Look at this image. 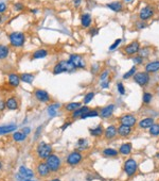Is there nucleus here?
<instances>
[{"instance_id": "37", "label": "nucleus", "mask_w": 159, "mask_h": 181, "mask_svg": "<svg viewBox=\"0 0 159 181\" xmlns=\"http://www.w3.org/2000/svg\"><path fill=\"white\" fill-rule=\"evenodd\" d=\"M136 72H137V66L135 65V66H133L128 72H125V74L122 76V78L124 79V80H127V79H129V78H133L134 75H135Z\"/></svg>"}, {"instance_id": "36", "label": "nucleus", "mask_w": 159, "mask_h": 181, "mask_svg": "<svg viewBox=\"0 0 159 181\" xmlns=\"http://www.w3.org/2000/svg\"><path fill=\"white\" fill-rule=\"evenodd\" d=\"M60 103H53V105L49 106L48 107V114H49L50 116H55L56 115V112H57V109L60 108Z\"/></svg>"}, {"instance_id": "4", "label": "nucleus", "mask_w": 159, "mask_h": 181, "mask_svg": "<svg viewBox=\"0 0 159 181\" xmlns=\"http://www.w3.org/2000/svg\"><path fill=\"white\" fill-rule=\"evenodd\" d=\"M123 169H124L125 174L127 175V177H133L138 169L137 161H136L135 159H133V158L127 159L126 161H125L124 165H123Z\"/></svg>"}, {"instance_id": "39", "label": "nucleus", "mask_w": 159, "mask_h": 181, "mask_svg": "<svg viewBox=\"0 0 159 181\" xmlns=\"http://www.w3.org/2000/svg\"><path fill=\"white\" fill-rule=\"evenodd\" d=\"M93 98H95V93H93V92H88L84 96V98H83V102H84L85 105H88L89 102H91V101H92Z\"/></svg>"}, {"instance_id": "52", "label": "nucleus", "mask_w": 159, "mask_h": 181, "mask_svg": "<svg viewBox=\"0 0 159 181\" xmlns=\"http://www.w3.org/2000/svg\"><path fill=\"white\" fill-rule=\"evenodd\" d=\"M5 103L3 102V101H0V111H2L3 109H5Z\"/></svg>"}, {"instance_id": "22", "label": "nucleus", "mask_w": 159, "mask_h": 181, "mask_svg": "<svg viewBox=\"0 0 159 181\" xmlns=\"http://www.w3.org/2000/svg\"><path fill=\"white\" fill-rule=\"evenodd\" d=\"M89 107H87V106H83V107L79 108L77 110H75L74 112H72V118H81L83 115H84L85 113H87V112L89 111Z\"/></svg>"}, {"instance_id": "44", "label": "nucleus", "mask_w": 159, "mask_h": 181, "mask_svg": "<svg viewBox=\"0 0 159 181\" xmlns=\"http://www.w3.org/2000/svg\"><path fill=\"white\" fill-rule=\"evenodd\" d=\"M121 42H122V39H117L116 41L114 42V44H112V45H110L109 50H110V51H114L115 49L118 48L119 45H120V44H121Z\"/></svg>"}, {"instance_id": "55", "label": "nucleus", "mask_w": 159, "mask_h": 181, "mask_svg": "<svg viewBox=\"0 0 159 181\" xmlns=\"http://www.w3.org/2000/svg\"><path fill=\"white\" fill-rule=\"evenodd\" d=\"M51 181H60V179H53V180H51Z\"/></svg>"}, {"instance_id": "1", "label": "nucleus", "mask_w": 159, "mask_h": 181, "mask_svg": "<svg viewBox=\"0 0 159 181\" xmlns=\"http://www.w3.org/2000/svg\"><path fill=\"white\" fill-rule=\"evenodd\" d=\"M75 69H76V68L74 67V65H73L69 60L68 61L62 60V61L57 62V63L54 65L52 72H53L54 75H60L62 74V72H73Z\"/></svg>"}, {"instance_id": "35", "label": "nucleus", "mask_w": 159, "mask_h": 181, "mask_svg": "<svg viewBox=\"0 0 159 181\" xmlns=\"http://www.w3.org/2000/svg\"><path fill=\"white\" fill-rule=\"evenodd\" d=\"M100 115V111H98V110H89L87 113H85L84 115L81 117V119H86V118H89V117H97V116Z\"/></svg>"}, {"instance_id": "20", "label": "nucleus", "mask_w": 159, "mask_h": 181, "mask_svg": "<svg viewBox=\"0 0 159 181\" xmlns=\"http://www.w3.org/2000/svg\"><path fill=\"white\" fill-rule=\"evenodd\" d=\"M92 22V17L89 13H84L81 16V25L83 28H88Z\"/></svg>"}, {"instance_id": "26", "label": "nucleus", "mask_w": 159, "mask_h": 181, "mask_svg": "<svg viewBox=\"0 0 159 181\" xmlns=\"http://www.w3.org/2000/svg\"><path fill=\"white\" fill-rule=\"evenodd\" d=\"M89 132L92 136H101L104 133V129L101 125H98L96 128H90L89 129Z\"/></svg>"}, {"instance_id": "12", "label": "nucleus", "mask_w": 159, "mask_h": 181, "mask_svg": "<svg viewBox=\"0 0 159 181\" xmlns=\"http://www.w3.org/2000/svg\"><path fill=\"white\" fill-rule=\"evenodd\" d=\"M115 108H116V106L112 105V103L105 106V107L102 108V109L100 110V115L99 116H100V117H102V118H109L110 116L114 114Z\"/></svg>"}, {"instance_id": "13", "label": "nucleus", "mask_w": 159, "mask_h": 181, "mask_svg": "<svg viewBox=\"0 0 159 181\" xmlns=\"http://www.w3.org/2000/svg\"><path fill=\"white\" fill-rule=\"evenodd\" d=\"M35 95V98L37 99L38 101H41V102H48V101L50 100V95L49 93L47 92V91H45V89H36L34 93Z\"/></svg>"}, {"instance_id": "41", "label": "nucleus", "mask_w": 159, "mask_h": 181, "mask_svg": "<svg viewBox=\"0 0 159 181\" xmlns=\"http://www.w3.org/2000/svg\"><path fill=\"white\" fill-rule=\"evenodd\" d=\"M117 91H118V93L120 95H125V93H126V91H125V86L124 84H123L122 82H118L117 83Z\"/></svg>"}, {"instance_id": "51", "label": "nucleus", "mask_w": 159, "mask_h": 181, "mask_svg": "<svg viewBox=\"0 0 159 181\" xmlns=\"http://www.w3.org/2000/svg\"><path fill=\"white\" fill-rule=\"evenodd\" d=\"M22 132H24L26 135H28L29 133H30V128H24V130H22Z\"/></svg>"}, {"instance_id": "25", "label": "nucleus", "mask_w": 159, "mask_h": 181, "mask_svg": "<svg viewBox=\"0 0 159 181\" xmlns=\"http://www.w3.org/2000/svg\"><path fill=\"white\" fill-rule=\"evenodd\" d=\"M107 8H109V9L114 12H120V11H122L123 5L120 1H115V2L107 3Z\"/></svg>"}, {"instance_id": "50", "label": "nucleus", "mask_w": 159, "mask_h": 181, "mask_svg": "<svg viewBox=\"0 0 159 181\" xmlns=\"http://www.w3.org/2000/svg\"><path fill=\"white\" fill-rule=\"evenodd\" d=\"M81 2H82V0H73V5H74L75 7H79V5Z\"/></svg>"}, {"instance_id": "3", "label": "nucleus", "mask_w": 159, "mask_h": 181, "mask_svg": "<svg viewBox=\"0 0 159 181\" xmlns=\"http://www.w3.org/2000/svg\"><path fill=\"white\" fill-rule=\"evenodd\" d=\"M9 41L13 47H21L26 42V36L22 32H12L9 35Z\"/></svg>"}, {"instance_id": "19", "label": "nucleus", "mask_w": 159, "mask_h": 181, "mask_svg": "<svg viewBox=\"0 0 159 181\" xmlns=\"http://www.w3.org/2000/svg\"><path fill=\"white\" fill-rule=\"evenodd\" d=\"M19 175L24 177V179H31L34 177V173L30 168H27L26 166H20L19 167Z\"/></svg>"}, {"instance_id": "16", "label": "nucleus", "mask_w": 159, "mask_h": 181, "mask_svg": "<svg viewBox=\"0 0 159 181\" xmlns=\"http://www.w3.org/2000/svg\"><path fill=\"white\" fill-rule=\"evenodd\" d=\"M117 130H118V135L119 136H121V138H127V136H129V135L131 134V127H128V126H125V125H121L117 128Z\"/></svg>"}, {"instance_id": "60", "label": "nucleus", "mask_w": 159, "mask_h": 181, "mask_svg": "<svg viewBox=\"0 0 159 181\" xmlns=\"http://www.w3.org/2000/svg\"><path fill=\"white\" fill-rule=\"evenodd\" d=\"M158 94H159V89H158Z\"/></svg>"}, {"instance_id": "21", "label": "nucleus", "mask_w": 159, "mask_h": 181, "mask_svg": "<svg viewBox=\"0 0 159 181\" xmlns=\"http://www.w3.org/2000/svg\"><path fill=\"white\" fill-rule=\"evenodd\" d=\"M131 150H133V145L131 143H124L120 146L119 148V153H121L122 156H128L131 155Z\"/></svg>"}, {"instance_id": "32", "label": "nucleus", "mask_w": 159, "mask_h": 181, "mask_svg": "<svg viewBox=\"0 0 159 181\" xmlns=\"http://www.w3.org/2000/svg\"><path fill=\"white\" fill-rule=\"evenodd\" d=\"M103 156L104 157H117L119 155V151L114 148H105L103 149Z\"/></svg>"}, {"instance_id": "7", "label": "nucleus", "mask_w": 159, "mask_h": 181, "mask_svg": "<svg viewBox=\"0 0 159 181\" xmlns=\"http://www.w3.org/2000/svg\"><path fill=\"white\" fill-rule=\"evenodd\" d=\"M69 61L74 65L75 68H80V69H85L87 66L85 59L80 55H71L69 57Z\"/></svg>"}, {"instance_id": "54", "label": "nucleus", "mask_w": 159, "mask_h": 181, "mask_svg": "<svg viewBox=\"0 0 159 181\" xmlns=\"http://www.w3.org/2000/svg\"><path fill=\"white\" fill-rule=\"evenodd\" d=\"M2 22V16H1V14H0V22Z\"/></svg>"}, {"instance_id": "5", "label": "nucleus", "mask_w": 159, "mask_h": 181, "mask_svg": "<svg viewBox=\"0 0 159 181\" xmlns=\"http://www.w3.org/2000/svg\"><path fill=\"white\" fill-rule=\"evenodd\" d=\"M37 155L41 159H47L52 153V146L45 142H41L36 148Z\"/></svg>"}, {"instance_id": "27", "label": "nucleus", "mask_w": 159, "mask_h": 181, "mask_svg": "<svg viewBox=\"0 0 159 181\" xmlns=\"http://www.w3.org/2000/svg\"><path fill=\"white\" fill-rule=\"evenodd\" d=\"M81 107H82V103L81 102H69L65 106V110L67 112H74L75 110H77Z\"/></svg>"}, {"instance_id": "10", "label": "nucleus", "mask_w": 159, "mask_h": 181, "mask_svg": "<svg viewBox=\"0 0 159 181\" xmlns=\"http://www.w3.org/2000/svg\"><path fill=\"white\" fill-rule=\"evenodd\" d=\"M155 14V10L152 5H146V7L142 8L139 12V18L142 22H145V20H148L154 16Z\"/></svg>"}, {"instance_id": "31", "label": "nucleus", "mask_w": 159, "mask_h": 181, "mask_svg": "<svg viewBox=\"0 0 159 181\" xmlns=\"http://www.w3.org/2000/svg\"><path fill=\"white\" fill-rule=\"evenodd\" d=\"M148 133L152 136H159V122H154L148 129Z\"/></svg>"}, {"instance_id": "47", "label": "nucleus", "mask_w": 159, "mask_h": 181, "mask_svg": "<svg viewBox=\"0 0 159 181\" xmlns=\"http://www.w3.org/2000/svg\"><path fill=\"white\" fill-rule=\"evenodd\" d=\"M24 9V5H22V3H16V5H14V10H15V11H22Z\"/></svg>"}, {"instance_id": "9", "label": "nucleus", "mask_w": 159, "mask_h": 181, "mask_svg": "<svg viewBox=\"0 0 159 181\" xmlns=\"http://www.w3.org/2000/svg\"><path fill=\"white\" fill-rule=\"evenodd\" d=\"M119 122L121 125H125L133 128L137 124V117L134 114H123L119 117Z\"/></svg>"}, {"instance_id": "40", "label": "nucleus", "mask_w": 159, "mask_h": 181, "mask_svg": "<svg viewBox=\"0 0 159 181\" xmlns=\"http://www.w3.org/2000/svg\"><path fill=\"white\" fill-rule=\"evenodd\" d=\"M27 135L24 134V132H15L13 134V139L16 141V142H20V141H24L26 139Z\"/></svg>"}, {"instance_id": "38", "label": "nucleus", "mask_w": 159, "mask_h": 181, "mask_svg": "<svg viewBox=\"0 0 159 181\" xmlns=\"http://www.w3.org/2000/svg\"><path fill=\"white\" fill-rule=\"evenodd\" d=\"M150 55H151V48L150 47H142V48H140L139 52H138V55H140V57L143 58V59L148 58Z\"/></svg>"}, {"instance_id": "34", "label": "nucleus", "mask_w": 159, "mask_h": 181, "mask_svg": "<svg viewBox=\"0 0 159 181\" xmlns=\"http://www.w3.org/2000/svg\"><path fill=\"white\" fill-rule=\"evenodd\" d=\"M153 94L151 92H144L143 93V96H142V102L144 105H150L153 100Z\"/></svg>"}, {"instance_id": "58", "label": "nucleus", "mask_w": 159, "mask_h": 181, "mask_svg": "<svg viewBox=\"0 0 159 181\" xmlns=\"http://www.w3.org/2000/svg\"><path fill=\"white\" fill-rule=\"evenodd\" d=\"M156 158H159V153H157V155H156Z\"/></svg>"}, {"instance_id": "42", "label": "nucleus", "mask_w": 159, "mask_h": 181, "mask_svg": "<svg viewBox=\"0 0 159 181\" xmlns=\"http://www.w3.org/2000/svg\"><path fill=\"white\" fill-rule=\"evenodd\" d=\"M109 75H110V72L108 69H104V70H102L101 72V74H100V80L101 81H105V80H107V78L109 77Z\"/></svg>"}, {"instance_id": "24", "label": "nucleus", "mask_w": 159, "mask_h": 181, "mask_svg": "<svg viewBox=\"0 0 159 181\" xmlns=\"http://www.w3.org/2000/svg\"><path fill=\"white\" fill-rule=\"evenodd\" d=\"M5 108H8L9 110H16L18 108V103L15 97H11L7 100L5 102Z\"/></svg>"}, {"instance_id": "23", "label": "nucleus", "mask_w": 159, "mask_h": 181, "mask_svg": "<svg viewBox=\"0 0 159 181\" xmlns=\"http://www.w3.org/2000/svg\"><path fill=\"white\" fill-rule=\"evenodd\" d=\"M20 76L16 74H10L9 75V84L14 87H17L20 83Z\"/></svg>"}, {"instance_id": "2", "label": "nucleus", "mask_w": 159, "mask_h": 181, "mask_svg": "<svg viewBox=\"0 0 159 181\" xmlns=\"http://www.w3.org/2000/svg\"><path fill=\"white\" fill-rule=\"evenodd\" d=\"M133 79L139 86L145 87L148 86L151 82V75L148 74V72H146L145 70H144V72H137L134 75Z\"/></svg>"}, {"instance_id": "53", "label": "nucleus", "mask_w": 159, "mask_h": 181, "mask_svg": "<svg viewBox=\"0 0 159 181\" xmlns=\"http://www.w3.org/2000/svg\"><path fill=\"white\" fill-rule=\"evenodd\" d=\"M70 124H71V122H66V124H64V126L62 127V130H65V129H66L67 127H68V126H69V125H70Z\"/></svg>"}, {"instance_id": "56", "label": "nucleus", "mask_w": 159, "mask_h": 181, "mask_svg": "<svg viewBox=\"0 0 159 181\" xmlns=\"http://www.w3.org/2000/svg\"><path fill=\"white\" fill-rule=\"evenodd\" d=\"M22 181H32V180H30V179H24V180H22Z\"/></svg>"}, {"instance_id": "14", "label": "nucleus", "mask_w": 159, "mask_h": 181, "mask_svg": "<svg viewBox=\"0 0 159 181\" xmlns=\"http://www.w3.org/2000/svg\"><path fill=\"white\" fill-rule=\"evenodd\" d=\"M144 70L148 74H155V72H159V61L156 60V61H151L148 62V63L144 65Z\"/></svg>"}, {"instance_id": "33", "label": "nucleus", "mask_w": 159, "mask_h": 181, "mask_svg": "<svg viewBox=\"0 0 159 181\" xmlns=\"http://www.w3.org/2000/svg\"><path fill=\"white\" fill-rule=\"evenodd\" d=\"M20 80L30 84V83H32L33 80H34V75H33V74H28V72H26V74H21V75H20Z\"/></svg>"}, {"instance_id": "18", "label": "nucleus", "mask_w": 159, "mask_h": 181, "mask_svg": "<svg viewBox=\"0 0 159 181\" xmlns=\"http://www.w3.org/2000/svg\"><path fill=\"white\" fill-rule=\"evenodd\" d=\"M154 122H154V118L153 117H145V118H143V119L139 120L138 126H139V128H141V129H150L151 126H152Z\"/></svg>"}, {"instance_id": "45", "label": "nucleus", "mask_w": 159, "mask_h": 181, "mask_svg": "<svg viewBox=\"0 0 159 181\" xmlns=\"http://www.w3.org/2000/svg\"><path fill=\"white\" fill-rule=\"evenodd\" d=\"M133 62L135 65H141V64H143V58H141L140 55H136V57H134L133 59Z\"/></svg>"}, {"instance_id": "49", "label": "nucleus", "mask_w": 159, "mask_h": 181, "mask_svg": "<svg viewBox=\"0 0 159 181\" xmlns=\"http://www.w3.org/2000/svg\"><path fill=\"white\" fill-rule=\"evenodd\" d=\"M101 87H102V89H108V87H109V81H107V80L102 81V82H101Z\"/></svg>"}, {"instance_id": "15", "label": "nucleus", "mask_w": 159, "mask_h": 181, "mask_svg": "<svg viewBox=\"0 0 159 181\" xmlns=\"http://www.w3.org/2000/svg\"><path fill=\"white\" fill-rule=\"evenodd\" d=\"M118 134V130H117V127L115 125H110L104 131V136L107 140H112V139Z\"/></svg>"}, {"instance_id": "43", "label": "nucleus", "mask_w": 159, "mask_h": 181, "mask_svg": "<svg viewBox=\"0 0 159 181\" xmlns=\"http://www.w3.org/2000/svg\"><path fill=\"white\" fill-rule=\"evenodd\" d=\"M77 146L80 147V149H85L87 146H88V144H87V140H85V139H81V140H79V142H77Z\"/></svg>"}, {"instance_id": "57", "label": "nucleus", "mask_w": 159, "mask_h": 181, "mask_svg": "<svg viewBox=\"0 0 159 181\" xmlns=\"http://www.w3.org/2000/svg\"><path fill=\"white\" fill-rule=\"evenodd\" d=\"M125 2H129V1H131V0H124Z\"/></svg>"}, {"instance_id": "46", "label": "nucleus", "mask_w": 159, "mask_h": 181, "mask_svg": "<svg viewBox=\"0 0 159 181\" xmlns=\"http://www.w3.org/2000/svg\"><path fill=\"white\" fill-rule=\"evenodd\" d=\"M136 27H137L138 30H141V29L145 28L146 25H145V22H142V20H140V22H136Z\"/></svg>"}, {"instance_id": "29", "label": "nucleus", "mask_w": 159, "mask_h": 181, "mask_svg": "<svg viewBox=\"0 0 159 181\" xmlns=\"http://www.w3.org/2000/svg\"><path fill=\"white\" fill-rule=\"evenodd\" d=\"M48 55V51L46 50V49H38V50H36L34 53L32 55V58L33 59H44V58H46Z\"/></svg>"}, {"instance_id": "11", "label": "nucleus", "mask_w": 159, "mask_h": 181, "mask_svg": "<svg viewBox=\"0 0 159 181\" xmlns=\"http://www.w3.org/2000/svg\"><path fill=\"white\" fill-rule=\"evenodd\" d=\"M83 156L79 153V151H72L70 155L67 157V164H69L70 166L77 165L80 162L82 161Z\"/></svg>"}, {"instance_id": "59", "label": "nucleus", "mask_w": 159, "mask_h": 181, "mask_svg": "<svg viewBox=\"0 0 159 181\" xmlns=\"http://www.w3.org/2000/svg\"><path fill=\"white\" fill-rule=\"evenodd\" d=\"M0 168H1V163H0Z\"/></svg>"}, {"instance_id": "30", "label": "nucleus", "mask_w": 159, "mask_h": 181, "mask_svg": "<svg viewBox=\"0 0 159 181\" xmlns=\"http://www.w3.org/2000/svg\"><path fill=\"white\" fill-rule=\"evenodd\" d=\"M10 53V48L5 45H0V60H5Z\"/></svg>"}, {"instance_id": "28", "label": "nucleus", "mask_w": 159, "mask_h": 181, "mask_svg": "<svg viewBox=\"0 0 159 181\" xmlns=\"http://www.w3.org/2000/svg\"><path fill=\"white\" fill-rule=\"evenodd\" d=\"M15 125H7V126H0V134H7V133L15 131Z\"/></svg>"}, {"instance_id": "8", "label": "nucleus", "mask_w": 159, "mask_h": 181, "mask_svg": "<svg viewBox=\"0 0 159 181\" xmlns=\"http://www.w3.org/2000/svg\"><path fill=\"white\" fill-rule=\"evenodd\" d=\"M140 48H141V46H140L139 42L133 41V42H131L128 45H126V46L124 47L123 51H124V53L127 55H135L139 52Z\"/></svg>"}, {"instance_id": "17", "label": "nucleus", "mask_w": 159, "mask_h": 181, "mask_svg": "<svg viewBox=\"0 0 159 181\" xmlns=\"http://www.w3.org/2000/svg\"><path fill=\"white\" fill-rule=\"evenodd\" d=\"M50 172H51V170H50L49 166H48L47 163H45V162H41V163H39L38 165H37V173H38V175L41 177L49 176Z\"/></svg>"}, {"instance_id": "6", "label": "nucleus", "mask_w": 159, "mask_h": 181, "mask_svg": "<svg viewBox=\"0 0 159 181\" xmlns=\"http://www.w3.org/2000/svg\"><path fill=\"white\" fill-rule=\"evenodd\" d=\"M46 163L49 166L51 172H57L60 168L62 162H60V159L56 155H51L46 159Z\"/></svg>"}, {"instance_id": "48", "label": "nucleus", "mask_w": 159, "mask_h": 181, "mask_svg": "<svg viewBox=\"0 0 159 181\" xmlns=\"http://www.w3.org/2000/svg\"><path fill=\"white\" fill-rule=\"evenodd\" d=\"M7 8H8L7 3L0 2V14H1V13H5V12L7 11Z\"/></svg>"}]
</instances>
